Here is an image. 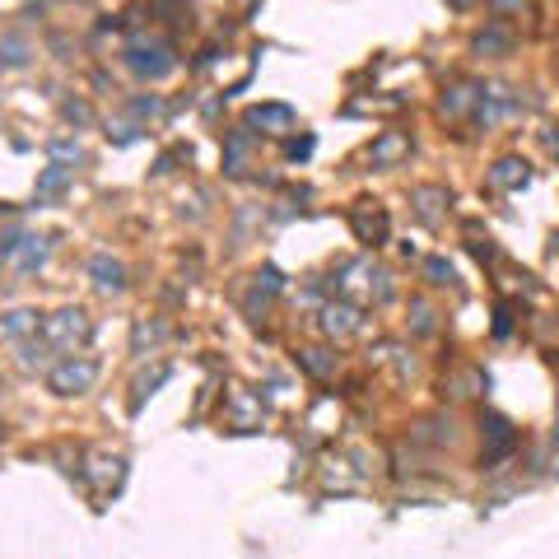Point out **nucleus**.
<instances>
[{
  "mask_svg": "<svg viewBox=\"0 0 559 559\" xmlns=\"http://www.w3.org/2000/svg\"><path fill=\"white\" fill-rule=\"evenodd\" d=\"M303 364H308L317 378H322V373H331V359H317V350H303Z\"/></svg>",
  "mask_w": 559,
  "mask_h": 559,
  "instance_id": "17",
  "label": "nucleus"
},
{
  "mask_svg": "<svg viewBox=\"0 0 559 559\" xmlns=\"http://www.w3.org/2000/svg\"><path fill=\"white\" fill-rule=\"evenodd\" d=\"M0 56H5V66H24V61H28V42L24 38H0Z\"/></svg>",
  "mask_w": 559,
  "mask_h": 559,
  "instance_id": "13",
  "label": "nucleus"
},
{
  "mask_svg": "<svg viewBox=\"0 0 559 559\" xmlns=\"http://www.w3.org/2000/svg\"><path fill=\"white\" fill-rule=\"evenodd\" d=\"M0 261L14 266L19 275H33V271H42V261H47V243L33 238V233H10V238H0Z\"/></svg>",
  "mask_w": 559,
  "mask_h": 559,
  "instance_id": "2",
  "label": "nucleus"
},
{
  "mask_svg": "<svg viewBox=\"0 0 559 559\" xmlns=\"http://www.w3.org/2000/svg\"><path fill=\"white\" fill-rule=\"evenodd\" d=\"M438 196H443V191H438V187H424V191H415V205H420V219H424V224H434V219H438Z\"/></svg>",
  "mask_w": 559,
  "mask_h": 559,
  "instance_id": "14",
  "label": "nucleus"
},
{
  "mask_svg": "<svg viewBox=\"0 0 559 559\" xmlns=\"http://www.w3.org/2000/svg\"><path fill=\"white\" fill-rule=\"evenodd\" d=\"M89 275H94V285L103 289V294H122V289H126L122 261H112V257H94V261H89Z\"/></svg>",
  "mask_w": 559,
  "mask_h": 559,
  "instance_id": "5",
  "label": "nucleus"
},
{
  "mask_svg": "<svg viewBox=\"0 0 559 559\" xmlns=\"http://www.w3.org/2000/svg\"><path fill=\"white\" fill-rule=\"evenodd\" d=\"M401 150H406V136H382L378 145H373V164H387V159H396Z\"/></svg>",
  "mask_w": 559,
  "mask_h": 559,
  "instance_id": "12",
  "label": "nucleus"
},
{
  "mask_svg": "<svg viewBox=\"0 0 559 559\" xmlns=\"http://www.w3.org/2000/svg\"><path fill=\"white\" fill-rule=\"evenodd\" d=\"M322 327H327L331 336H350V331H359V313H355V308H345V303H341V308L331 303L327 313H322Z\"/></svg>",
  "mask_w": 559,
  "mask_h": 559,
  "instance_id": "7",
  "label": "nucleus"
},
{
  "mask_svg": "<svg viewBox=\"0 0 559 559\" xmlns=\"http://www.w3.org/2000/svg\"><path fill=\"white\" fill-rule=\"evenodd\" d=\"M499 187H518V182H527V164H518V159H504V164H494L490 173Z\"/></svg>",
  "mask_w": 559,
  "mask_h": 559,
  "instance_id": "11",
  "label": "nucleus"
},
{
  "mask_svg": "<svg viewBox=\"0 0 559 559\" xmlns=\"http://www.w3.org/2000/svg\"><path fill=\"white\" fill-rule=\"evenodd\" d=\"M471 103V89H452V98H443V112H462Z\"/></svg>",
  "mask_w": 559,
  "mask_h": 559,
  "instance_id": "16",
  "label": "nucleus"
},
{
  "mask_svg": "<svg viewBox=\"0 0 559 559\" xmlns=\"http://www.w3.org/2000/svg\"><path fill=\"white\" fill-rule=\"evenodd\" d=\"M38 336H42V345H47V350H75V345L89 336V317H84L80 308H61V313L42 317Z\"/></svg>",
  "mask_w": 559,
  "mask_h": 559,
  "instance_id": "1",
  "label": "nucleus"
},
{
  "mask_svg": "<svg viewBox=\"0 0 559 559\" xmlns=\"http://www.w3.org/2000/svg\"><path fill=\"white\" fill-rule=\"evenodd\" d=\"M424 275H429V285H452V266L443 257H429V261H424Z\"/></svg>",
  "mask_w": 559,
  "mask_h": 559,
  "instance_id": "15",
  "label": "nucleus"
},
{
  "mask_svg": "<svg viewBox=\"0 0 559 559\" xmlns=\"http://www.w3.org/2000/svg\"><path fill=\"white\" fill-rule=\"evenodd\" d=\"M66 182H70V168L66 164H52L47 173L38 178V201L42 196H56V191H66Z\"/></svg>",
  "mask_w": 559,
  "mask_h": 559,
  "instance_id": "9",
  "label": "nucleus"
},
{
  "mask_svg": "<svg viewBox=\"0 0 559 559\" xmlns=\"http://www.w3.org/2000/svg\"><path fill=\"white\" fill-rule=\"evenodd\" d=\"M247 122L261 126V131H271V136H280V131H289V126H294V112H289L285 103H266V108H257Z\"/></svg>",
  "mask_w": 559,
  "mask_h": 559,
  "instance_id": "6",
  "label": "nucleus"
},
{
  "mask_svg": "<svg viewBox=\"0 0 559 559\" xmlns=\"http://www.w3.org/2000/svg\"><path fill=\"white\" fill-rule=\"evenodd\" d=\"M504 33H490V38H480V52H485V47H490V52H499V47H504Z\"/></svg>",
  "mask_w": 559,
  "mask_h": 559,
  "instance_id": "18",
  "label": "nucleus"
},
{
  "mask_svg": "<svg viewBox=\"0 0 559 559\" xmlns=\"http://www.w3.org/2000/svg\"><path fill=\"white\" fill-rule=\"evenodd\" d=\"M126 66L145 75V80H164L178 70V56L168 52L164 42H136V47H126Z\"/></svg>",
  "mask_w": 559,
  "mask_h": 559,
  "instance_id": "3",
  "label": "nucleus"
},
{
  "mask_svg": "<svg viewBox=\"0 0 559 559\" xmlns=\"http://www.w3.org/2000/svg\"><path fill=\"white\" fill-rule=\"evenodd\" d=\"M485 429H490V457H499V452H508L513 448V429H508V420H499V415H490V420H485Z\"/></svg>",
  "mask_w": 559,
  "mask_h": 559,
  "instance_id": "10",
  "label": "nucleus"
},
{
  "mask_svg": "<svg viewBox=\"0 0 559 559\" xmlns=\"http://www.w3.org/2000/svg\"><path fill=\"white\" fill-rule=\"evenodd\" d=\"M98 378V359H66V364H56L52 373H47V387H52L56 396H75V392H89Z\"/></svg>",
  "mask_w": 559,
  "mask_h": 559,
  "instance_id": "4",
  "label": "nucleus"
},
{
  "mask_svg": "<svg viewBox=\"0 0 559 559\" xmlns=\"http://www.w3.org/2000/svg\"><path fill=\"white\" fill-rule=\"evenodd\" d=\"M38 313H10L5 317V336H14V341H24V336H38Z\"/></svg>",
  "mask_w": 559,
  "mask_h": 559,
  "instance_id": "8",
  "label": "nucleus"
}]
</instances>
